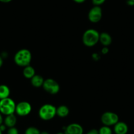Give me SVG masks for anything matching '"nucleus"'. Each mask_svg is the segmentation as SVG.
<instances>
[{
	"label": "nucleus",
	"mask_w": 134,
	"mask_h": 134,
	"mask_svg": "<svg viewBox=\"0 0 134 134\" xmlns=\"http://www.w3.org/2000/svg\"><path fill=\"white\" fill-rule=\"evenodd\" d=\"M15 63L18 66L25 67L30 65L32 60V54L29 50L26 49H23L17 51L14 57Z\"/></svg>",
	"instance_id": "1"
},
{
	"label": "nucleus",
	"mask_w": 134,
	"mask_h": 134,
	"mask_svg": "<svg viewBox=\"0 0 134 134\" xmlns=\"http://www.w3.org/2000/svg\"><path fill=\"white\" fill-rule=\"evenodd\" d=\"M100 34L95 29H88L83 33L82 41L87 47H93L99 41Z\"/></svg>",
	"instance_id": "2"
},
{
	"label": "nucleus",
	"mask_w": 134,
	"mask_h": 134,
	"mask_svg": "<svg viewBox=\"0 0 134 134\" xmlns=\"http://www.w3.org/2000/svg\"><path fill=\"white\" fill-rule=\"evenodd\" d=\"M16 104L9 97L0 100V113L3 115H9L15 113Z\"/></svg>",
	"instance_id": "3"
},
{
	"label": "nucleus",
	"mask_w": 134,
	"mask_h": 134,
	"mask_svg": "<svg viewBox=\"0 0 134 134\" xmlns=\"http://www.w3.org/2000/svg\"><path fill=\"white\" fill-rule=\"evenodd\" d=\"M38 114L43 120H50L57 115V108L51 104H46L40 109Z\"/></svg>",
	"instance_id": "4"
},
{
	"label": "nucleus",
	"mask_w": 134,
	"mask_h": 134,
	"mask_svg": "<svg viewBox=\"0 0 134 134\" xmlns=\"http://www.w3.org/2000/svg\"><path fill=\"white\" fill-rule=\"evenodd\" d=\"M43 87L45 91L51 95H55L58 93L60 90V86L58 82L51 78H48L44 80Z\"/></svg>",
	"instance_id": "5"
},
{
	"label": "nucleus",
	"mask_w": 134,
	"mask_h": 134,
	"mask_svg": "<svg viewBox=\"0 0 134 134\" xmlns=\"http://www.w3.org/2000/svg\"><path fill=\"white\" fill-rule=\"evenodd\" d=\"M101 122L104 126H114L119 122V117L116 113L113 112H106L101 116Z\"/></svg>",
	"instance_id": "6"
},
{
	"label": "nucleus",
	"mask_w": 134,
	"mask_h": 134,
	"mask_svg": "<svg viewBox=\"0 0 134 134\" xmlns=\"http://www.w3.org/2000/svg\"><path fill=\"white\" fill-rule=\"evenodd\" d=\"M32 110V106L26 101H22L16 105L15 113L20 116L28 115Z\"/></svg>",
	"instance_id": "7"
},
{
	"label": "nucleus",
	"mask_w": 134,
	"mask_h": 134,
	"mask_svg": "<svg viewBox=\"0 0 134 134\" xmlns=\"http://www.w3.org/2000/svg\"><path fill=\"white\" fill-rule=\"evenodd\" d=\"M102 18V9L100 6L93 7L88 13V19L91 23H97Z\"/></svg>",
	"instance_id": "8"
},
{
	"label": "nucleus",
	"mask_w": 134,
	"mask_h": 134,
	"mask_svg": "<svg viewBox=\"0 0 134 134\" xmlns=\"http://www.w3.org/2000/svg\"><path fill=\"white\" fill-rule=\"evenodd\" d=\"M64 134H83V128L80 124L72 123L64 127Z\"/></svg>",
	"instance_id": "9"
},
{
	"label": "nucleus",
	"mask_w": 134,
	"mask_h": 134,
	"mask_svg": "<svg viewBox=\"0 0 134 134\" xmlns=\"http://www.w3.org/2000/svg\"><path fill=\"white\" fill-rule=\"evenodd\" d=\"M114 131L115 134H127L128 126L125 122H118L114 125Z\"/></svg>",
	"instance_id": "10"
},
{
	"label": "nucleus",
	"mask_w": 134,
	"mask_h": 134,
	"mask_svg": "<svg viewBox=\"0 0 134 134\" xmlns=\"http://www.w3.org/2000/svg\"><path fill=\"white\" fill-rule=\"evenodd\" d=\"M16 117L14 114H9L6 116L3 120V124L7 126L8 128L12 127H15L16 124Z\"/></svg>",
	"instance_id": "11"
},
{
	"label": "nucleus",
	"mask_w": 134,
	"mask_h": 134,
	"mask_svg": "<svg viewBox=\"0 0 134 134\" xmlns=\"http://www.w3.org/2000/svg\"><path fill=\"white\" fill-rule=\"evenodd\" d=\"M99 42L105 46H108L112 43V38L108 33L103 32L100 34L99 36Z\"/></svg>",
	"instance_id": "12"
},
{
	"label": "nucleus",
	"mask_w": 134,
	"mask_h": 134,
	"mask_svg": "<svg viewBox=\"0 0 134 134\" xmlns=\"http://www.w3.org/2000/svg\"><path fill=\"white\" fill-rule=\"evenodd\" d=\"M30 80L31 83H32V85L34 87H40L41 86H43L44 80H43V78L41 76L35 74Z\"/></svg>",
	"instance_id": "13"
},
{
	"label": "nucleus",
	"mask_w": 134,
	"mask_h": 134,
	"mask_svg": "<svg viewBox=\"0 0 134 134\" xmlns=\"http://www.w3.org/2000/svg\"><path fill=\"white\" fill-rule=\"evenodd\" d=\"M35 74V70H34V69L32 66H26L24 67V69H23V75H24V76L26 78L31 79Z\"/></svg>",
	"instance_id": "14"
},
{
	"label": "nucleus",
	"mask_w": 134,
	"mask_h": 134,
	"mask_svg": "<svg viewBox=\"0 0 134 134\" xmlns=\"http://www.w3.org/2000/svg\"><path fill=\"white\" fill-rule=\"evenodd\" d=\"M69 114V109L65 105H60L57 109V115L61 118L67 116Z\"/></svg>",
	"instance_id": "15"
},
{
	"label": "nucleus",
	"mask_w": 134,
	"mask_h": 134,
	"mask_svg": "<svg viewBox=\"0 0 134 134\" xmlns=\"http://www.w3.org/2000/svg\"><path fill=\"white\" fill-rule=\"evenodd\" d=\"M10 90L6 85H0V100L9 97Z\"/></svg>",
	"instance_id": "16"
},
{
	"label": "nucleus",
	"mask_w": 134,
	"mask_h": 134,
	"mask_svg": "<svg viewBox=\"0 0 134 134\" xmlns=\"http://www.w3.org/2000/svg\"><path fill=\"white\" fill-rule=\"evenodd\" d=\"M98 131H99V134H113V130L110 126H103L100 127Z\"/></svg>",
	"instance_id": "17"
},
{
	"label": "nucleus",
	"mask_w": 134,
	"mask_h": 134,
	"mask_svg": "<svg viewBox=\"0 0 134 134\" xmlns=\"http://www.w3.org/2000/svg\"><path fill=\"white\" fill-rule=\"evenodd\" d=\"M41 131L38 130L37 127H33V126H31V127H28V128L26 130L24 134H40Z\"/></svg>",
	"instance_id": "18"
},
{
	"label": "nucleus",
	"mask_w": 134,
	"mask_h": 134,
	"mask_svg": "<svg viewBox=\"0 0 134 134\" xmlns=\"http://www.w3.org/2000/svg\"><path fill=\"white\" fill-rule=\"evenodd\" d=\"M7 134H19V130H18V129L15 127H9V128L7 130Z\"/></svg>",
	"instance_id": "19"
},
{
	"label": "nucleus",
	"mask_w": 134,
	"mask_h": 134,
	"mask_svg": "<svg viewBox=\"0 0 134 134\" xmlns=\"http://www.w3.org/2000/svg\"><path fill=\"white\" fill-rule=\"evenodd\" d=\"M106 0H91L93 4L95 6H100L103 4Z\"/></svg>",
	"instance_id": "20"
},
{
	"label": "nucleus",
	"mask_w": 134,
	"mask_h": 134,
	"mask_svg": "<svg viewBox=\"0 0 134 134\" xmlns=\"http://www.w3.org/2000/svg\"><path fill=\"white\" fill-rule=\"evenodd\" d=\"M86 134H99V131L96 129H92V130H90Z\"/></svg>",
	"instance_id": "21"
},
{
	"label": "nucleus",
	"mask_w": 134,
	"mask_h": 134,
	"mask_svg": "<svg viewBox=\"0 0 134 134\" xmlns=\"http://www.w3.org/2000/svg\"><path fill=\"white\" fill-rule=\"evenodd\" d=\"M7 127L4 124H2V125H0V130H1L2 132H3V131H5L6 129H7Z\"/></svg>",
	"instance_id": "22"
},
{
	"label": "nucleus",
	"mask_w": 134,
	"mask_h": 134,
	"mask_svg": "<svg viewBox=\"0 0 134 134\" xmlns=\"http://www.w3.org/2000/svg\"><path fill=\"white\" fill-rule=\"evenodd\" d=\"M126 3L129 6H134V0H127Z\"/></svg>",
	"instance_id": "23"
},
{
	"label": "nucleus",
	"mask_w": 134,
	"mask_h": 134,
	"mask_svg": "<svg viewBox=\"0 0 134 134\" xmlns=\"http://www.w3.org/2000/svg\"><path fill=\"white\" fill-rule=\"evenodd\" d=\"M108 51H109V49H108V48L107 47H105L104 48H103L102 49V53L103 54H106L107 53Z\"/></svg>",
	"instance_id": "24"
},
{
	"label": "nucleus",
	"mask_w": 134,
	"mask_h": 134,
	"mask_svg": "<svg viewBox=\"0 0 134 134\" xmlns=\"http://www.w3.org/2000/svg\"><path fill=\"white\" fill-rule=\"evenodd\" d=\"M3 116H2V114L0 113V125H2V124H3Z\"/></svg>",
	"instance_id": "25"
},
{
	"label": "nucleus",
	"mask_w": 134,
	"mask_h": 134,
	"mask_svg": "<svg viewBox=\"0 0 134 134\" xmlns=\"http://www.w3.org/2000/svg\"><path fill=\"white\" fill-rule=\"evenodd\" d=\"M73 1L77 3H82L86 2V0H73Z\"/></svg>",
	"instance_id": "26"
},
{
	"label": "nucleus",
	"mask_w": 134,
	"mask_h": 134,
	"mask_svg": "<svg viewBox=\"0 0 134 134\" xmlns=\"http://www.w3.org/2000/svg\"><path fill=\"white\" fill-rule=\"evenodd\" d=\"M12 0H0V2H2V3H7L11 2Z\"/></svg>",
	"instance_id": "27"
},
{
	"label": "nucleus",
	"mask_w": 134,
	"mask_h": 134,
	"mask_svg": "<svg viewBox=\"0 0 134 134\" xmlns=\"http://www.w3.org/2000/svg\"><path fill=\"white\" fill-rule=\"evenodd\" d=\"M3 63V58L2 57V56H0V68L2 66Z\"/></svg>",
	"instance_id": "28"
},
{
	"label": "nucleus",
	"mask_w": 134,
	"mask_h": 134,
	"mask_svg": "<svg viewBox=\"0 0 134 134\" xmlns=\"http://www.w3.org/2000/svg\"><path fill=\"white\" fill-rule=\"evenodd\" d=\"M40 134H49V133L47 132V131H43L41 132Z\"/></svg>",
	"instance_id": "29"
},
{
	"label": "nucleus",
	"mask_w": 134,
	"mask_h": 134,
	"mask_svg": "<svg viewBox=\"0 0 134 134\" xmlns=\"http://www.w3.org/2000/svg\"><path fill=\"white\" fill-rule=\"evenodd\" d=\"M56 134H64V132H58Z\"/></svg>",
	"instance_id": "30"
},
{
	"label": "nucleus",
	"mask_w": 134,
	"mask_h": 134,
	"mask_svg": "<svg viewBox=\"0 0 134 134\" xmlns=\"http://www.w3.org/2000/svg\"><path fill=\"white\" fill-rule=\"evenodd\" d=\"M0 134H3V132H2V131H1V130H0Z\"/></svg>",
	"instance_id": "31"
}]
</instances>
